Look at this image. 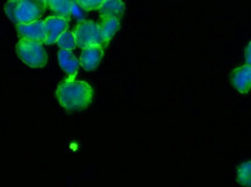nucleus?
<instances>
[{
    "mask_svg": "<svg viewBox=\"0 0 251 187\" xmlns=\"http://www.w3.org/2000/svg\"><path fill=\"white\" fill-rule=\"evenodd\" d=\"M56 97L67 111L83 110L92 103L93 88L89 83L69 77L59 83Z\"/></svg>",
    "mask_w": 251,
    "mask_h": 187,
    "instance_id": "nucleus-1",
    "label": "nucleus"
},
{
    "mask_svg": "<svg viewBox=\"0 0 251 187\" xmlns=\"http://www.w3.org/2000/svg\"><path fill=\"white\" fill-rule=\"evenodd\" d=\"M17 53L18 57L29 67L40 69L47 65L48 54L41 42L21 38L17 45Z\"/></svg>",
    "mask_w": 251,
    "mask_h": 187,
    "instance_id": "nucleus-2",
    "label": "nucleus"
},
{
    "mask_svg": "<svg viewBox=\"0 0 251 187\" xmlns=\"http://www.w3.org/2000/svg\"><path fill=\"white\" fill-rule=\"evenodd\" d=\"M75 36L76 40V45L81 49H86L89 47H103L101 33H100L99 23L92 20H83L79 22L75 29Z\"/></svg>",
    "mask_w": 251,
    "mask_h": 187,
    "instance_id": "nucleus-3",
    "label": "nucleus"
},
{
    "mask_svg": "<svg viewBox=\"0 0 251 187\" xmlns=\"http://www.w3.org/2000/svg\"><path fill=\"white\" fill-rule=\"evenodd\" d=\"M48 6L47 0H19L14 23H31L40 20Z\"/></svg>",
    "mask_w": 251,
    "mask_h": 187,
    "instance_id": "nucleus-4",
    "label": "nucleus"
},
{
    "mask_svg": "<svg viewBox=\"0 0 251 187\" xmlns=\"http://www.w3.org/2000/svg\"><path fill=\"white\" fill-rule=\"evenodd\" d=\"M18 33L22 38H27V40H33L41 42V43L46 44L47 41V31H46V21L37 20L31 23H20L17 24Z\"/></svg>",
    "mask_w": 251,
    "mask_h": 187,
    "instance_id": "nucleus-5",
    "label": "nucleus"
},
{
    "mask_svg": "<svg viewBox=\"0 0 251 187\" xmlns=\"http://www.w3.org/2000/svg\"><path fill=\"white\" fill-rule=\"evenodd\" d=\"M46 21V31H47V45H52L57 43L58 38L65 33L69 28V21L67 19L60 17H49Z\"/></svg>",
    "mask_w": 251,
    "mask_h": 187,
    "instance_id": "nucleus-6",
    "label": "nucleus"
},
{
    "mask_svg": "<svg viewBox=\"0 0 251 187\" xmlns=\"http://www.w3.org/2000/svg\"><path fill=\"white\" fill-rule=\"evenodd\" d=\"M234 88L241 94H247L251 89V66L244 65L234 70L230 75Z\"/></svg>",
    "mask_w": 251,
    "mask_h": 187,
    "instance_id": "nucleus-7",
    "label": "nucleus"
},
{
    "mask_svg": "<svg viewBox=\"0 0 251 187\" xmlns=\"http://www.w3.org/2000/svg\"><path fill=\"white\" fill-rule=\"evenodd\" d=\"M103 57V47H89L82 49L80 64L86 70H94L100 65Z\"/></svg>",
    "mask_w": 251,
    "mask_h": 187,
    "instance_id": "nucleus-8",
    "label": "nucleus"
},
{
    "mask_svg": "<svg viewBox=\"0 0 251 187\" xmlns=\"http://www.w3.org/2000/svg\"><path fill=\"white\" fill-rule=\"evenodd\" d=\"M58 61H59V65L62 67V70L70 77H75L76 75L79 66L81 65L80 60L70 50H59V52H58Z\"/></svg>",
    "mask_w": 251,
    "mask_h": 187,
    "instance_id": "nucleus-9",
    "label": "nucleus"
},
{
    "mask_svg": "<svg viewBox=\"0 0 251 187\" xmlns=\"http://www.w3.org/2000/svg\"><path fill=\"white\" fill-rule=\"evenodd\" d=\"M120 25H121L120 19L101 18L99 27H100V33H101L103 44H104V47H108L109 42L112 40V37L115 36V34L117 33V30L120 29Z\"/></svg>",
    "mask_w": 251,
    "mask_h": 187,
    "instance_id": "nucleus-10",
    "label": "nucleus"
},
{
    "mask_svg": "<svg viewBox=\"0 0 251 187\" xmlns=\"http://www.w3.org/2000/svg\"><path fill=\"white\" fill-rule=\"evenodd\" d=\"M78 5L76 0H49L48 6L53 13V17H60L67 19L72 15L73 9Z\"/></svg>",
    "mask_w": 251,
    "mask_h": 187,
    "instance_id": "nucleus-11",
    "label": "nucleus"
},
{
    "mask_svg": "<svg viewBox=\"0 0 251 187\" xmlns=\"http://www.w3.org/2000/svg\"><path fill=\"white\" fill-rule=\"evenodd\" d=\"M125 5L122 0H104V2L99 8V14L101 18H117L123 17Z\"/></svg>",
    "mask_w": 251,
    "mask_h": 187,
    "instance_id": "nucleus-12",
    "label": "nucleus"
},
{
    "mask_svg": "<svg viewBox=\"0 0 251 187\" xmlns=\"http://www.w3.org/2000/svg\"><path fill=\"white\" fill-rule=\"evenodd\" d=\"M236 179L243 187H251V162H244L237 167Z\"/></svg>",
    "mask_w": 251,
    "mask_h": 187,
    "instance_id": "nucleus-13",
    "label": "nucleus"
},
{
    "mask_svg": "<svg viewBox=\"0 0 251 187\" xmlns=\"http://www.w3.org/2000/svg\"><path fill=\"white\" fill-rule=\"evenodd\" d=\"M57 44H58V47H59L60 50L72 51V50H75V47H78V45H76L75 33H72V31H69V30H66L65 33L62 35V36L58 38Z\"/></svg>",
    "mask_w": 251,
    "mask_h": 187,
    "instance_id": "nucleus-14",
    "label": "nucleus"
},
{
    "mask_svg": "<svg viewBox=\"0 0 251 187\" xmlns=\"http://www.w3.org/2000/svg\"><path fill=\"white\" fill-rule=\"evenodd\" d=\"M80 7L85 11H96L101 7L104 0H76Z\"/></svg>",
    "mask_w": 251,
    "mask_h": 187,
    "instance_id": "nucleus-15",
    "label": "nucleus"
},
{
    "mask_svg": "<svg viewBox=\"0 0 251 187\" xmlns=\"http://www.w3.org/2000/svg\"><path fill=\"white\" fill-rule=\"evenodd\" d=\"M18 4H19V0H9V1H7V4L5 5L6 15H7L13 22L15 20V11H17Z\"/></svg>",
    "mask_w": 251,
    "mask_h": 187,
    "instance_id": "nucleus-16",
    "label": "nucleus"
},
{
    "mask_svg": "<svg viewBox=\"0 0 251 187\" xmlns=\"http://www.w3.org/2000/svg\"><path fill=\"white\" fill-rule=\"evenodd\" d=\"M246 63L247 65L251 66V42H249V44L246 47Z\"/></svg>",
    "mask_w": 251,
    "mask_h": 187,
    "instance_id": "nucleus-17",
    "label": "nucleus"
},
{
    "mask_svg": "<svg viewBox=\"0 0 251 187\" xmlns=\"http://www.w3.org/2000/svg\"><path fill=\"white\" fill-rule=\"evenodd\" d=\"M47 1H49V0H47Z\"/></svg>",
    "mask_w": 251,
    "mask_h": 187,
    "instance_id": "nucleus-18",
    "label": "nucleus"
}]
</instances>
